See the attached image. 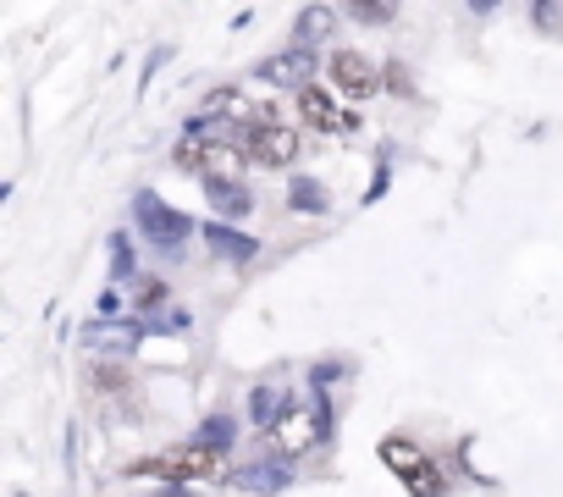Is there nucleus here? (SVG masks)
I'll use <instances>...</instances> for the list:
<instances>
[{"mask_svg":"<svg viewBox=\"0 0 563 497\" xmlns=\"http://www.w3.org/2000/svg\"><path fill=\"white\" fill-rule=\"evenodd\" d=\"M271 437H276L282 459H299V453H310V442L327 437V426H321V415H310V409H288V415L271 426Z\"/></svg>","mask_w":563,"mask_h":497,"instance_id":"7","label":"nucleus"},{"mask_svg":"<svg viewBox=\"0 0 563 497\" xmlns=\"http://www.w3.org/2000/svg\"><path fill=\"white\" fill-rule=\"evenodd\" d=\"M205 199H210L216 216H227V221H238V216L254 210V194H249L238 177H205Z\"/></svg>","mask_w":563,"mask_h":497,"instance_id":"11","label":"nucleus"},{"mask_svg":"<svg viewBox=\"0 0 563 497\" xmlns=\"http://www.w3.org/2000/svg\"><path fill=\"white\" fill-rule=\"evenodd\" d=\"M288 210H294V216H332V194H327V183H316V177H294V183H288Z\"/></svg>","mask_w":563,"mask_h":497,"instance_id":"13","label":"nucleus"},{"mask_svg":"<svg viewBox=\"0 0 563 497\" xmlns=\"http://www.w3.org/2000/svg\"><path fill=\"white\" fill-rule=\"evenodd\" d=\"M349 18L365 23V29H387V23H398V7H376V0H360V7H349Z\"/></svg>","mask_w":563,"mask_h":497,"instance_id":"17","label":"nucleus"},{"mask_svg":"<svg viewBox=\"0 0 563 497\" xmlns=\"http://www.w3.org/2000/svg\"><path fill=\"white\" fill-rule=\"evenodd\" d=\"M327 34H332V7H305L299 23H294V45L299 51H316Z\"/></svg>","mask_w":563,"mask_h":497,"instance_id":"14","label":"nucleus"},{"mask_svg":"<svg viewBox=\"0 0 563 497\" xmlns=\"http://www.w3.org/2000/svg\"><path fill=\"white\" fill-rule=\"evenodd\" d=\"M161 497H183V492H177V486H172V492H161Z\"/></svg>","mask_w":563,"mask_h":497,"instance_id":"22","label":"nucleus"},{"mask_svg":"<svg viewBox=\"0 0 563 497\" xmlns=\"http://www.w3.org/2000/svg\"><path fill=\"white\" fill-rule=\"evenodd\" d=\"M254 78H265V84H276V89H310L316 84V51H299V45H288V51H276V56H265L260 67H254Z\"/></svg>","mask_w":563,"mask_h":497,"instance_id":"5","label":"nucleus"},{"mask_svg":"<svg viewBox=\"0 0 563 497\" xmlns=\"http://www.w3.org/2000/svg\"><path fill=\"white\" fill-rule=\"evenodd\" d=\"M382 84H387V95H409V89H415L404 62H387V67H382Z\"/></svg>","mask_w":563,"mask_h":497,"instance_id":"19","label":"nucleus"},{"mask_svg":"<svg viewBox=\"0 0 563 497\" xmlns=\"http://www.w3.org/2000/svg\"><path fill=\"white\" fill-rule=\"evenodd\" d=\"M166 294H172L166 283H144V294H139V310H161V305H166Z\"/></svg>","mask_w":563,"mask_h":497,"instance_id":"21","label":"nucleus"},{"mask_svg":"<svg viewBox=\"0 0 563 497\" xmlns=\"http://www.w3.org/2000/svg\"><path fill=\"white\" fill-rule=\"evenodd\" d=\"M194 442H205V448L227 453V448L238 442V426H232V415H205V420H199V431H194Z\"/></svg>","mask_w":563,"mask_h":497,"instance_id":"15","label":"nucleus"},{"mask_svg":"<svg viewBox=\"0 0 563 497\" xmlns=\"http://www.w3.org/2000/svg\"><path fill=\"white\" fill-rule=\"evenodd\" d=\"M205 243L216 248V261H254L260 255V243L249 238V232H238V227H227V221H205Z\"/></svg>","mask_w":563,"mask_h":497,"instance_id":"10","label":"nucleus"},{"mask_svg":"<svg viewBox=\"0 0 563 497\" xmlns=\"http://www.w3.org/2000/svg\"><path fill=\"white\" fill-rule=\"evenodd\" d=\"M111 272H117V277H128V272H133V248H128V238H122V232L111 238Z\"/></svg>","mask_w":563,"mask_h":497,"instance_id":"20","label":"nucleus"},{"mask_svg":"<svg viewBox=\"0 0 563 497\" xmlns=\"http://www.w3.org/2000/svg\"><path fill=\"white\" fill-rule=\"evenodd\" d=\"M327 73H332V89L349 95V100H371L376 89H387V84H382V67H376L371 56H360V51H332Z\"/></svg>","mask_w":563,"mask_h":497,"instance_id":"4","label":"nucleus"},{"mask_svg":"<svg viewBox=\"0 0 563 497\" xmlns=\"http://www.w3.org/2000/svg\"><path fill=\"white\" fill-rule=\"evenodd\" d=\"M404 486H409V497H442V492H448V481H442V470H437V464H426V470H420V475H409Z\"/></svg>","mask_w":563,"mask_h":497,"instance_id":"18","label":"nucleus"},{"mask_svg":"<svg viewBox=\"0 0 563 497\" xmlns=\"http://www.w3.org/2000/svg\"><path fill=\"white\" fill-rule=\"evenodd\" d=\"M221 470H227L221 453L205 448V442H183V448H166V453H150V459H133L128 464V475H155V481H172V486L205 481V475H221Z\"/></svg>","mask_w":563,"mask_h":497,"instance_id":"1","label":"nucleus"},{"mask_svg":"<svg viewBox=\"0 0 563 497\" xmlns=\"http://www.w3.org/2000/svg\"><path fill=\"white\" fill-rule=\"evenodd\" d=\"M199 117H205V122H243V128H254V122H260V106H254L238 84H221V89L205 95Z\"/></svg>","mask_w":563,"mask_h":497,"instance_id":"9","label":"nucleus"},{"mask_svg":"<svg viewBox=\"0 0 563 497\" xmlns=\"http://www.w3.org/2000/svg\"><path fill=\"white\" fill-rule=\"evenodd\" d=\"M227 481H232L238 492L271 497V492H282V486L294 481V470H288V459H254V464H238V470H227Z\"/></svg>","mask_w":563,"mask_h":497,"instance_id":"8","label":"nucleus"},{"mask_svg":"<svg viewBox=\"0 0 563 497\" xmlns=\"http://www.w3.org/2000/svg\"><path fill=\"white\" fill-rule=\"evenodd\" d=\"M299 128H288V122H276V128H249V139H243V155L254 161V166H265V172H282V166H294L299 161Z\"/></svg>","mask_w":563,"mask_h":497,"instance_id":"3","label":"nucleus"},{"mask_svg":"<svg viewBox=\"0 0 563 497\" xmlns=\"http://www.w3.org/2000/svg\"><path fill=\"white\" fill-rule=\"evenodd\" d=\"M299 117H305L310 133H360V117L343 111V106L332 100V89H321V84H310V89L299 95Z\"/></svg>","mask_w":563,"mask_h":497,"instance_id":"6","label":"nucleus"},{"mask_svg":"<svg viewBox=\"0 0 563 497\" xmlns=\"http://www.w3.org/2000/svg\"><path fill=\"white\" fill-rule=\"evenodd\" d=\"M376 453H382V464H387L398 481H409V475H420V470L431 464V459H426L409 437H382V448H376Z\"/></svg>","mask_w":563,"mask_h":497,"instance_id":"12","label":"nucleus"},{"mask_svg":"<svg viewBox=\"0 0 563 497\" xmlns=\"http://www.w3.org/2000/svg\"><path fill=\"white\" fill-rule=\"evenodd\" d=\"M133 216H139V232L161 248V255H177L183 248V238L194 232V221L183 216V210H172L161 194H150V188H139V199H133Z\"/></svg>","mask_w":563,"mask_h":497,"instance_id":"2","label":"nucleus"},{"mask_svg":"<svg viewBox=\"0 0 563 497\" xmlns=\"http://www.w3.org/2000/svg\"><path fill=\"white\" fill-rule=\"evenodd\" d=\"M282 415H288V409H282V393H276V387H254V393H249V420H254V426H276Z\"/></svg>","mask_w":563,"mask_h":497,"instance_id":"16","label":"nucleus"}]
</instances>
